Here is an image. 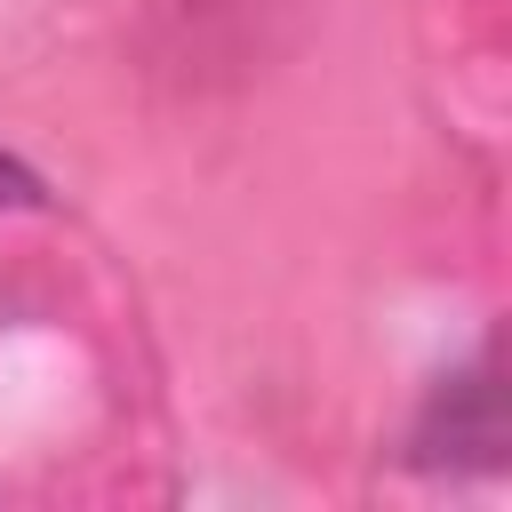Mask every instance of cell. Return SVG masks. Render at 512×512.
<instances>
[{"mask_svg": "<svg viewBox=\"0 0 512 512\" xmlns=\"http://www.w3.org/2000/svg\"><path fill=\"white\" fill-rule=\"evenodd\" d=\"M40 200H48V192H40V176H32L24 160H8V152H0V208H40Z\"/></svg>", "mask_w": 512, "mask_h": 512, "instance_id": "cell-1", "label": "cell"}]
</instances>
